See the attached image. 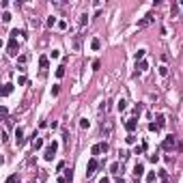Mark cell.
Returning <instances> with one entry per match:
<instances>
[{"label": "cell", "mask_w": 183, "mask_h": 183, "mask_svg": "<svg viewBox=\"0 0 183 183\" xmlns=\"http://www.w3.org/2000/svg\"><path fill=\"white\" fill-rule=\"evenodd\" d=\"M56 151H58V142H56V140H52V142H50V145L45 147V151H43V157H45L47 162H50V159L54 157V153H56Z\"/></svg>", "instance_id": "obj_1"}, {"label": "cell", "mask_w": 183, "mask_h": 183, "mask_svg": "<svg viewBox=\"0 0 183 183\" xmlns=\"http://www.w3.org/2000/svg\"><path fill=\"white\" fill-rule=\"evenodd\" d=\"M17 50H20L17 39H9V43H7V52L11 54V56H15V54H17Z\"/></svg>", "instance_id": "obj_2"}, {"label": "cell", "mask_w": 183, "mask_h": 183, "mask_svg": "<svg viewBox=\"0 0 183 183\" xmlns=\"http://www.w3.org/2000/svg\"><path fill=\"white\" fill-rule=\"evenodd\" d=\"M175 145H177V138L175 136H166V140L162 142V149H164V151H170Z\"/></svg>", "instance_id": "obj_3"}, {"label": "cell", "mask_w": 183, "mask_h": 183, "mask_svg": "<svg viewBox=\"0 0 183 183\" xmlns=\"http://www.w3.org/2000/svg\"><path fill=\"white\" fill-rule=\"evenodd\" d=\"M95 170H97V159L93 157V159H88V164H86V177H93Z\"/></svg>", "instance_id": "obj_4"}, {"label": "cell", "mask_w": 183, "mask_h": 183, "mask_svg": "<svg viewBox=\"0 0 183 183\" xmlns=\"http://www.w3.org/2000/svg\"><path fill=\"white\" fill-rule=\"evenodd\" d=\"M106 151H108V145H106V142H99V145H95V147L91 149V153H93V155H99V153H106Z\"/></svg>", "instance_id": "obj_5"}, {"label": "cell", "mask_w": 183, "mask_h": 183, "mask_svg": "<svg viewBox=\"0 0 183 183\" xmlns=\"http://www.w3.org/2000/svg\"><path fill=\"white\" fill-rule=\"evenodd\" d=\"M15 142H17V147L24 145V129L22 127H15Z\"/></svg>", "instance_id": "obj_6"}, {"label": "cell", "mask_w": 183, "mask_h": 183, "mask_svg": "<svg viewBox=\"0 0 183 183\" xmlns=\"http://www.w3.org/2000/svg\"><path fill=\"white\" fill-rule=\"evenodd\" d=\"M125 127H127V131H129V134H134V131H136V127H138V121H136V119H127Z\"/></svg>", "instance_id": "obj_7"}, {"label": "cell", "mask_w": 183, "mask_h": 183, "mask_svg": "<svg viewBox=\"0 0 183 183\" xmlns=\"http://www.w3.org/2000/svg\"><path fill=\"white\" fill-rule=\"evenodd\" d=\"M151 22H153V15L149 13V15H145V17H142L140 22H138V28H145V26H149V24H151Z\"/></svg>", "instance_id": "obj_8"}, {"label": "cell", "mask_w": 183, "mask_h": 183, "mask_svg": "<svg viewBox=\"0 0 183 183\" xmlns=\"http://www.w3.org/2000/svg\"><path fill=\"white\" fill-rule=\"evenodd\" d=\"M116 110H119V112H125V110H127V99L119 97V101H116Z\"/></svg>", "instance_id": "obj_9"}, {"label": "cell", "mask_w": 183, "mask_h": 183, "mask_svg": "<svg viewBox=\"0 0 183 183\" xmlns=\"http://www.w3.org/2000/svg\"><path fill=\"white\" fill-rule=\"evenodd\" d=\"M39 67L45 71V69L50 67V58H47V56H41V58H39Z\"/></svg>", "instance_id": "obj_10"}, {"label": "cell", "mask_w": 183, "mask_h": 183, "mask_svg": "<svg viewBox=\"0 0 183 183\" xmlns=\"http://www.w3.org/2000/svg\"><path fill=\"white\" fill-rule=\"evenodd\" d=\"M142 173H145V166L138 162V164L134 166V175H136V179H138V177H142Z\"/></svg>", "instance_id": "obj_11"}, {"label": "cell", "mask_w": 183, "mask_h": 183, "mask_svg": "<svg viewBox=\"0 0 183 183\" xmlns=\"http://www.w3.org/2000/svg\"><path fill=\"white\" fill-rule=\"evenodd\" d=\"M11 91H13V84H4V86H2V97L11 95Z\"/></svg>", "instance_id": "obj_12"}, {"label": "cell", "mask_w": 183, "mask_h": 183, "mask_svg": "<svg viewBox=\"0 0 183 183\" xmlns=\"http://www.w3.org/2000/svg\"><path fill=\"white\" fill-rule=\"evenodd\" d=\"M145 52H147V50H138V52L134 54V58H136V63H140V60H142V58H145Z\"/></svg>", "instance_id": "obj_13"}, {"label": "cell", "mask_w": 183, "mask_h": 183, "mask_svg": "<svg viewBox=\"0 0 183 183\" xmlns=\"http://www.w3.org/2000/svg\"><path fill=\"white\" fill-rule=\"evenodd\" d=\"M32 149H43V140L41 138H35V140H32Z\"/></svg>", "instance_id": "obj_14"}, {"label": "cell", "mask_w": 183, "mask_h": 183, "mask_svg": "<svg viewBox=\"0 0 183 183\" xmlns=\"http://www.w3.org/2000/svg\"><path fill=\"white\" fill-rule=\"evenodd\" d=\"M149 69V63L147 60H140V63H138V71H147Z\"/></svg>", "instance_id": "obj_15"}, {"label": "cell", "mask_w": 183, "mask_h": 183, "mask_svg": "<svg viewBox=\"0 0 183 183\" xmlns=\"http://www.w3.org/2000/svg\"><path fill=\"white\" fill-rule=\"evenodd\" d=\"M91 47H93V50H99V47H101V41H99V39H93V41H91Z\"/></svg>", "instance_id": "obj_16"}, {"label": "cell", "mask_w": 183, "mask_h": 183, "mask_svg": "<svg viewBox=\"0 0 183 183\" xmlns=\"http://www.w3.org/2000/svg\"><path fill=\"white\" fill-rule=\"evenodd\" d=\"M80 127H82V129H88V127H91V121H88V119H82V121H80Z\"/></svg>", "instance_id": "obj_17"}, {"label": "cell", "mask_w": 183, "mask_h": 183, "mask_svg": "<svg viewBox=\"0 0 183 183\" xmlns=\"http://www.w3.org/2000/svg\"><path fill=\"white\" fill-rule=\"evenodd\" d=\"M56 78H65V67H63V65L56 67Z\"/></svg>", "instance_id": "obj_18"}, {"label": "cell", "mask_w": 183, "mask_h": 183, "mask_svg": "<svg viewBox=\"0 0 183 183\" xmlns=\"http://www.w3.org/2000/svg\"><path fill=\"white\" fill-rule=\"evenodd\" d=\"M159 75H162V78L168 75V67H166V65H162V67H159Z\"/></svg>", "instance_id": "obj_19"}, {"label": "cell", "mask_w": 183, "mask_h": 183, "mask_svg": "<svg viewBox=\"0 0 183 183\" xmlns=\"http://www.w3.org/2000/svg\"><path fill=\"white\" fill-rule=\"evenodd\" d=\"M145 149H147V142H145L142 147H136V149H134V155H140L142 151H145Z\"/></svg>", "instance_id": "obj_20"}, {"label": "cell", "mask_w": 183, "mask_h": 183, "mask_svg": "<svg viewBox=\"0 0 183 183\" xmlns=\"http://www.w3.org/2000/svg\"><path fill=\"white\" fill-rule=\"evenodd\" d=\"M166 125V119L164 116H157V127H164Z\"/></svg>", "instance_id": "obj_21"}, {"label": "cell", "mask_w": 183, "mask_h": 183, "mask_svg": "<svg viewBox=\"0 0 183 183\" xmlns=\"http://www.w3.org/2000/svg\"><path fill=\"white\" fill-rule=\"evenodd\" d=\"M15 181H17V175H9L7 177V183H15Z\"/></svg>", "instance_id": "obj_22"}, {"label": "cell", "mask_w": 183, "mask_h": 183, "mask_svg": "<svg viewBox=\"0 0 183 183\" xmlns=\"http://www.w3.org/2000/svg\"><path fill=\"white\" fill-rule=\"evenodd\" d=\"M134 142H136V136L129 134V136H127V145H134Z\"/></svg>", "instance_id": "obj_23"}, {"label": "cell", "mask_w": 183, "mask_h": 183, "mask_svg": "<svg viewBox=\"0 0 183 183\" xmlns=\"http://www.w3.org/2000/svg\"><path fill=\"white\" fill-rule=\"evenodd\" d=\"M155 181V173H149L147 175V183H153Z\"/></svg>", "instance_id": "obj_24"}, {"label": "cell", "mask_w": 183, "mask_h": 183, "mask_svg": "<svg viewBox=\"0 0 183 183\" xmlns=\"http://www.w3.org/2000/svg\"><path fill=\"white\" fill-rule=\"evenodd\" d=\"M54 24H56V17H52V15H50V17H47V26H50V28H52Z\"/></svg>", "instance_id": "obj_25"}, {"label": "cell", "mask_w": 183, "mask_h": 183, "mask_svg": "<svg viewBox=\"0 0 183 183\" xmlns=\"http://www.w3.org/2000/svg\"><path fill=\"white\" fill-rule=\"evenodd\" d=\"M149 159H151L153 164H157V162H159V155H155V153H153V155H149Z\"/></svg>", "instance_id": "obj_26"}, {"label": "cell", "mask_w": 183, "mask_h": 183, "mask_svg": "<svg viewBox=\"0 0 183 183\" xmlns=\"http://www.w3.org/2000/svg\"><path fill=\"white\" fill-rule=\"evenodd\" d=\"M159 127H157V123H149V131H157Z\"/></svg>", "instance_id": "obj_27"}, {"label": "cell", "mask_w": 183, "mask_h": 183, "mask_svg": "<svg viewBox=\"0 0 183 183\" xmlns=\"http://www.w3.org/2000/svg\"><path fill=\"white\" fill-rule=\"evenodd\" d=\"M58 93H60V88L58 86H52V97H58Z\"/></svg>", "instance_id": "obj_28"}, {"label": "cell", "mask_w": 183, "mask_h": 183, "mask_svg": "<svg viewBox=\"0 0 183 183\" xmlns=\"http://www.w3.org/2000/svg\"><path fill=\"white\" fill-rule=\"evenodd\" d=\"M110 173H119V164H116V162L110 166Z\"/></svg>", "instance_id": "obj_29"}, {"label": "cell", "mask_w": 183, "mask_h": 183, "mask_svg": "<svg viewBox=\"0 0 183 183\" xmlns=\"http://www.w3.org/2000/svg\"><path fill=\"white\" fill-rule=\"evenodd\" d=\"M50 56H52V58H58L60 52H58V50H52V52H50Z\"/></svg>", "instance_id": "obj_30"}, {"label": "cell", "mask_w": 183, "mask_h": 183, "mask_svg": "<svg viewBox=\"0 0 183 183\" xmlns=\"http://www.w3.org/2000/svg\"><path fill=\"white\" fill-rule=\"evenodd\" d=\"M22 84H26V78H24V75L17 78V86H22Z\"/></svg>", "instance_id": "obj_31"}, {"label": "cell", "mask_w": 183, "mask_h": 183, "mask_svg": "<svg viewBox=\"0 0 183 183\" xmlns=\"http://www.w3.org/2000/svg\"><path fill=\"white\" fill-rule=\"evenodd\" d=\"M11 20V13H2V22H9Z\"/></svg>", "instance_id": "obj_32"}, {"label": "cell", "mask_w": 183, "mask_h": 183, "mask_svg": "<svg viewBox=\"0 0 183 183\" xmlns=\"http://www.w3.org/2000/svg\"><path fill=\"white\" fill-rule=\"evenodd\" d=\"M58 183H71V181L67 179V177H60V179H58Z\"/></svg>", "instance_id": "obj_33"}, {"label": "cell", "mask_w": 183, "mask_h": 183, "mask_svg": "<svg viewBox=\"0 0 183 183\" xmlns=\"http://www.w3.org/2000/svg\"><path fill=\"white\" fill-rule=\"evenodd\" d=\"M99 183H110V179H108V177H101V181H99Z\"/></svg>", "instance_id": "obj_34"}, {"label": "cell", "mask_w": 183, "mask_h": 183, "mask_svg": "<svg viewBox=\"0 0 183 183\" xmlns=\"http://www.w3.org/2000/svg\"><path fill=\"white\" fill-rule=\"evenodd\" d=\"M32 183H37V181H32Z\"/></svg>", "instance_id": "obj_35"}]
</instances>
